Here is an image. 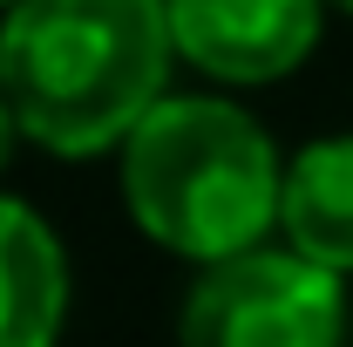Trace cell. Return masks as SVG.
<instances>
[{"instance_id":"1","label":"cell","mask_w":353,"mask_h":347,"mask_svg":"<svg viewBox=\"0 0 353 347\" xmlns=\"http://www.w3.org/2000/svg\"><path fill=\"white\" fill-rule=\"evenodd\" d=\"M163 0H14L0 14V95L48 157L123 150L170 95Z\"/></svg>"},{"instance_id":"2","label":"cell","mask_w":353,"mask_h":347,"mask_svg":"<svg viewBox=\"0 0 353 347\" xmlns=\"http://www.w3.org/2000/svg\"><path fill=\"white\" fill-rule=\"evenodd\" d=\"M285 164L231 95H163L123 143V205L150 245L197 272L259 252L279 232Z\"/></svg>"},{"instance_id":"3","label":"cell","mask_w":353,"mask_h":347,"mask_svg":"<svg viewBox=\"0 0 353 347\" xmlns=\"http://www.w3.org/2000/svg\"><path fill=\"white\" fill-rule=\"evenodd\" d=\"M176 347H347V279L285 245L204 265L176 313Z\"/></svg>"},{"instance_id":"4","label":"cell","mask_w":353,"mask_h":347,"mask_svg":"<svg viewBox=\"0 0 353 347\" xmlns=\"http://www.w3.org/2000/svg\"><path fill=\"white\" fill-rule=\"evenodd\" d=\"M170 7L176 62L224 88H265L285 82L312 48L326 0H163Z\"/></svg>"},{"instance_id":"5","label":"cell","mask_w":353,"mask_h":347,"mask_svg":"<svg viewBox=\"0 0 353 347\" xmlns=\"http://www.w3.org/2000/svg\"><path fill=\"white\" fill-rule=\"evenodd\" d=\"M68 252L34 205L0 191V347H54L68 327Z\"/></svg>"},{"instance_id":"6","label":"cell","mask_w":353,"mask_h":347,"mask_svg":"<svg viewBox=\"0 0 353 347\" xmlns=\"http://www.w3.org/2000/svg\"><path fill=\"white\" fill-rule=\"evenodd\" d=\"M279 232L285 252L333 279H353V136H312L285 157Z\"/></svg>"},{"instance_id":"7","label":"cell","mask_w":353,"mask_h":347,"mask_svg":"<svg viewBox=\"0 0 353 347\" xmlns=\"http://www.w3.org/2000/svg\"><path fill=\"white\" fill-rule=\"evenodd\" d=\"M14 143H21V123H14V109H7V95H0V171H7Z\"/></svg>"},{"instance_id":"8","label":"cell","mask_w":353,"mask_h":347,"mask_svg":"<svg viewBox=\"0 0 353 347\" xmlns=\"http://www.w3.org/2000/svg\"><path fill=\"white\" fill-rule=\"evenodd\" d=\"M326 7H340V14H353V0H326Z\"/></svg>"},{"instance_id":"9","label":"cell","mask_w":353,"mask_h":347,"mask_svg":"<svg viewBox=\"0 0 353 347\" xmlns=\"http://www.w3.org/2000/svg\"><path fill=\"white\" fill-rule=\"evenodd\" d=\"M0 7H14V0H0Z\"/></svg>"}]
</instances>
